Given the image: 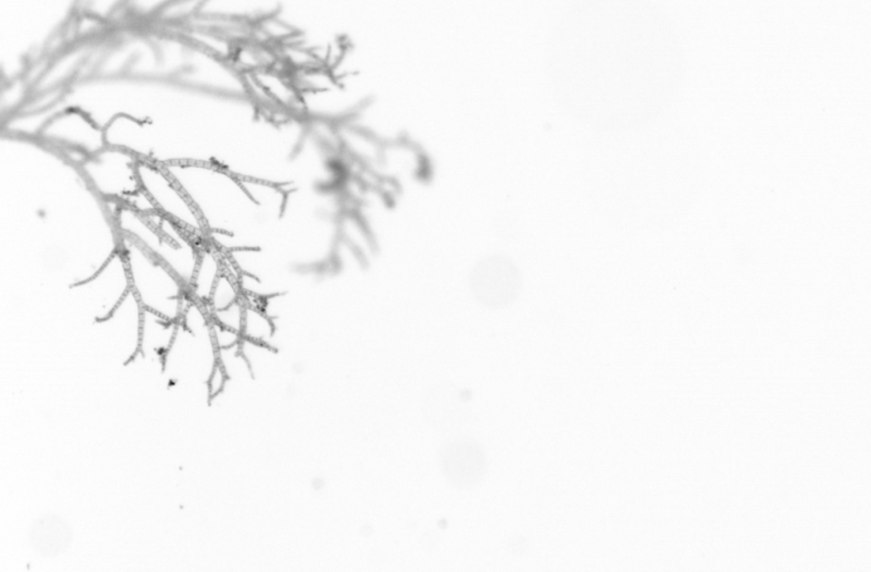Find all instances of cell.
<instances>
[{"label": "cell", "mask_w": 871, "mask_h": 572, "mask_svg": "<svg viewBox=\"0 0 871 572\" xmlns=\"http://www.w3.org/2000/svg\"><path fill=\"white\" fill-rule=\"evenodd\" d=\"M455 448V481L463 488L481 486L487 474V459L481 445L463 440Z\"/></svg>", "instance_id": "6da1fadb"}, {"label": "cell", "mask_w": 871, "mask_h": 572, "mask_svg": "<svg viewBox=\"0 0 871 572\" xmlns=\"http://www.w3.org/2000/svg\"><path fill=\"white\" fill-rule=\"evenodd\" d=\"M274 334L273 319L264 308L245 305L243 330H241L244 340L272 347Z\"/></svg>", "instance_id": "7a4b0ae2"}, {"label": "cell", "mask_w": 871, "mask_h": 572, "mask_svg": "<svg viewBox=\"0 0 871 572\" xmlns=\"http://www.w3.org/2000/svg\"><path fill=\"white\" fill-rule=\"evenodd\" d=\"M289 73L295 86L302 95L322 94L340 85L338 76L326 66Z\"/></svg>", "instance_id": "3957f363"}, {"label": "cell", "mask_w": 871, "mask_h": 572, "mask_svg": "<svg viewBox=\"0 0 871 572\" xmlns=\"http://www.w3.org/2000/svg\"><path fill=\"white\" fill-rule=\"evenodd\" d=\"M211 338L217 351L230 350V349L239 347L243 341L241 333L222 327L216 322L211 323Z\"/></svg>", "instance_id": "277c9868"}, {"label": "cell", "mask_w": 871, "mask_h": 572, "mask_svg": "<svg viewBox=\"0 0 871 572\" xmlns=\"http://www.w3.org/2000/svg\"><path fill=\"white\" fill-rule=\"evenodd\" d=\"M230 380L229 372H227L226 368L222 366V363L218 360L215 362L214 367L208 380V396L210 399H216L217 396H220L222 391H224L227 381Z\"/></svg>", "instance_id": "5b68a950"}]
</instances>
